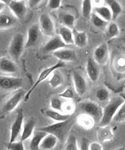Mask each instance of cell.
Returning <instances> with one entry per match:
<instances>
[{
	"instance_id": "6da1fadb",
	"label": "cell",
	"mask_w": 125,
	"mask_h": 150,
	"mask_svg": "<svg viewBox=\"0 0 125 150\" xmlns=\"http://www.w3.org/2000/svg\"><path fill=\"white\" fill-rule=\"evenodd\" d=\"M74 123V120L70 118L69 120L65 122L53 123V124L47 125V126L38 128V130L54 135L55 137H56L59 141L63 143V142H65V140H67L69 131L72 128Z\"/></svg>"
},
{
	"instance_id": "7a4b0ae2",
	"label": "cell",
	"mask_w": 125,
	"mask_h": 150,
	"mask_svg": "<svg viewBox=\"0 0 125 150\" xmlns=\"http://www.w3.org/2000/svg\"><path fill=\"white\" fill-rule=\"evenodd\" d=\"M124 103V100L120 96L113 98L108 102V104L103 108V116L99 126H107L112 122L113 117L118 110Z\"/></svg>"
},
{
	"instance_id": "3957f363",
	"label": "cell",
	"mask_w": 125,
	"mask_h": 150,
	"mask_svg": "<svg viewBox=\"0 0 125 150\" xmlns=\"http://www.w3.org/2000/svg\"><path fill=\"white\" fill-rule=\"evenodd\" d=\"M78 106L79 109L83 111V113L91 116L96 122H100L103 116V108L98 103L87 100L80 102Z\"/></svg>"
},
{
	"instance_id": "277c9868",
	"label": "cell",
	"mask_w": 125,
	"mask_h": 150,
	"mask_svg": "<svg viewBox=\"0 0 125 150\" xmlns=\"http://www.w3.org/2000/svg\"><path fill=\"white\" fill-rule=\"evenodd\" d=\"M24 37L22 33L14 35L9 45L8 53L13 59L18 60L24 50Z\"/></svg>"
},
{
	"instance_id": "5b68a950",
	"label": "cell",
	"mask_w": 125,
	"mask_h": 150,
	"mask_svg": "<svg viewBox=\"0 0 125 150\" xmlns=\"http://www.w3.org/2000/svg\"><path fill=\"white\" fill-rule=\"evenodd\" d=\"M65 66V62H63L62 61H59L58 62L55 63V65H52V66L44 69V70L43 71L41 72V73L39 74V76H38V79H37L36 80V82L34 83V85L32 86V87L31 89H29V92L26 94V96H25V98H24L25 101H27L28 100H29V98H30V96H31L32 92L34 91V89H35V88H36L40 83H42L44 80H45L47 77H49V76H50V74H52V73H53V71H55V70H58V69H59V68H63V67Z\"/></svg>"
},
{
	"instance_id": "8992f818",
	"label": "cell",
	"mask_w": 125,
	"mask_h": 150,
	"mask_svg": "<svg viewBox=\"0 0 125 150\" xmlns=\"http://www.w3.org/2000/svg\"><path fill=\"white\" fill-rule=\"evenodd\" d=\"M23 122H24V114L22 109L17 110V116L13 122L12 125L11 127L10 139H9L8 144L14 143L17 140V137L19 136L21 131L23 127Z\"/></svg>"
},
{
	"instance_id": "52a82bcc",
	"label": "cell",
	"mask_w": 125,
	"mask_h": 150,
	"mask_svg": "<svg viewBox=\"0 0 125 150\" xmlns=\"http://www.w3.org/2000/svg\"><path fill=\"white\" fill-rule=\"evenodd\" d=\"M23 81L20 77L0 76V89L2 90H17L21 89Z\"/></svg>"
},
{
	"instance_id": "ba28073f",
	"label": "cell",
	"mask_w": 125,
	"mask_h": 150,
	"mask_svg": "<svg viewBox=\"0 0 125 150\" xmlns=\"http://www.w3.org/2000/svg\"><path fill=\"white\" fill-rule=\"evenodd\" d=\"M93 59L99 65H105L110 59V50L106 43H102L94 50Z\"/></svg>"
},
{
	"instance_id": "9c48e42d",
	"label": "cell",
	"mask_w": 125,
	"mask_h": 150,
	"mask_svg": "<svg viewBox=\"0 0 125 150\" xmlns=\"http://www.w3.org/2000/svg\"><path fill=\"white\" fill-rule=\"evenodd\" d=\"M39 23L41 33H43L44 35L48 36V37L52 38L55 36L54 23L51 17L48 14H43L40 16Z\"/></svg>"
},
{
	"instance_id": "30bf717a",
	"label": "cell",
	"mask_w": 125,
	"mask_h": 150,
	"mask_svg": "<svg viewBox=\"0 0 125 150\" xmlns=\"http://www.w3.org/2000/svg\"><path fill=\"white\" fill-rule=\"evenodd\" d=\"M25 91L22 89H19L16 90L11 97L9 98L5 102L3 107V110L6 112H9L16 109L18 104L21 101L22 98H25Z\"/></svg>"
},
{
	"instance_id": "8fae6325",
	"label": "cell",
	"mask_w": 125,
	"mask_h": 150,
	"mask_svg": "<svg viewBox=\"0 0 125 150\" xmlns=\"http://www.w3.org/2000/svg\"><path fill=\"white\" fill-rule=\"evenodd\" d=\"M8 7L14 17L20 20L24 18L27 12L26 3L22 0H11Z\"/></svg>"
},
{
	"instance_id": "7c38bea8",
	"label": "cell",
	"mask_w": 125,
	"mask_h": 150,
	"mask_svg": "<svg viewBox=\"0 0 125 150\" xmlns=\"http://www.w3.org/2000/svg\"><path fill=\"white\" fill-rule=\"evenodd\" d=\"M67 45L62 41L59 35H55L52 37L46 45L44 46V53H54L61 49L65 48Z\"/></svg>"
},
{
	"instance_id": "4fadbf2b",
	"label": "cell",
	"mask_w": 125,
	"mask_h": 150,
	"mask_svg": "<svg viewBox=\"0 0 125 150\" xmlns=\"http://www.w3.org/2000/svg\"><path fill=\"white\" fill-rule=\"evenodd\" d=\"M41 31L38 24H34L29 28L27 33V39H26L25 47L27 48L36 45L40 40Z\"/></svg>"
},
{
	"instance_id": "5bb4252c",
	"label": "cell",
	"mask_w": 125,
	"mask_h": 150,
	"mask_svg": "<svg viewBox=\"0 0 125 150\" xmlns=\"http://www.w3.org/2000/svg\"><path fill=\"white\" fill-rule=\"evenodd\" d=\"M86 73L88 77L92 82L98 81L100 74V65L94 61L93 58H90L88 59L86 62Z\"/></svg>"
},
{
	"instance_id": "9a60e30c",
	"label": "cell",
	"mask_w": 125,
	"mask_h": 150,
	"mask_svg": "<svg viewBox=\"0 0 125 150\" xmlns=\"http://www.w3.org/2000/svg\"><path fill=\"white\" fill-rule=\"evenodd\" d=\"M72 79L77 93L79 96L84 95L87 89V83L84 77H82V75L78 71H74L72 73Z\"/></svg>"
},
{
	"instance_id": "2e32d148",
	"label": "cell",
	"mask_w": 125,
	"mask_h": 150,
	"mask_svg": "<svg viewBox=\"0 0 125 150\" xmlns=\"http://www.w3.org/2000/svg\"><path fill=\"white\" fill-rule=\"evenodd\" d=\"M53 54L58 59H59V61H62L63 62H76L77 60V52L73 49L63 48V49L54 52Z\"/></svg>"
},
{
	"instance_id": "e0dca14e",
	"label": "cell",
	"mask_w": 125,
	"mask_h": 150,
	"mask_svg": "<svg viewBox=\"0 0 125 150\" xmlns=\"http://www.w3.org/2000/svg\"><path fill=\"white\" fill-rule=\"evenodd\" d=\"M97 138L100 143L110 142L114 138V132L110 125L99 126L97 131Z\"/></svg>"
},
{
	"instance_id": "ac0fdd59",
	"label": "cell",
	"mask_w": 125,
	"mask_h": 150,
	"mask_svg": "<svg viewBox=\"0 0 125 150\" xmlns=\"http://www.w3.org/2000/svg\"><path fill=\"white\" fill-rule=\"evenodd\" d=\"M18 71V67L14 62L7 57L0 58V72L3 74H14Z\"/></svg>"
},
{
	"instance_id": "d6986e66",
	"label": "cell",
	"mask_w": 125,
	"mask_h": 150,
	"mask_svg": "<svg viewBox=\"0 0 125 150\" xmlns=\"http://www.w3.org/2000/svg\"><path fill=\"white\" fill-rule=\"evenodd\" d=\"M77 122L83 129L88 131L94 128L96 122L91 116L85 113H81L77 117Z\"/></svg>"
},
{
	"instance_id": "ffe728a7",
	"label": "cell",
	"mask_w": 125,
	"mask_h": 150,
	"mask_svg": "<svg viewBox=\"0 0 125 150\" xmlns=\"http://www.w3.org/2000/svg\"><path fill=\"white\" fill-rule=\"evenodd\" d=\"M34 126H35V121L33 118L28 120L26 123H24L22 127V131L20 136V141H25L29 138L34 134Z\"/></svg>"
},
{
	"instance_id": "44dd1931",
	"label": "cell",
	"mask_w": 125,
	"mask_h": 150,
	"mask_svg": "<svg viewBox=\"0 0 125 150\" xmlns=\"http://www.w3.org/2000/svg\"><path fill=\"white\" fill-rule=\"evenodd\" d=\"M58 138L54 135L47 134L40 145V149L42 150H52L56 146L58 143Z\"/></svg>"
},
{
	"instance_id": "7402d4cb",
	"label": "cell",
	"mask_w": 125,
	"mask_h": 150,
	"mask_svg": "<svg viewBox=\"0 0 125 150\" xmlns=\"http://www.w3.org/2000/svg\"><path fill=\"white\" fill-rule=\"evenodd\" d=\"M46 134H47V133L38 129L34 131V134H33L32 138L30 142V149L40 150V145H41V141L46 136Z\"/></svg>"
},
{
	"instance_id": "603a6c76",
	"label": "cell",
	"mask_w": 125,
	"mask_h": 150,
	"mask_svg": "<svg viewBox=\"0 0 125 150\" xmlns=\"http://www.w3.org/2000/svg\"><path fill=\"white\" fill-rule=\"evenodd\" d=\"M58 35L62 39V41L67 45H74V33L69 28L66 26H61L58 31Z\"/></svg>"
},
{
	"instance_id": "cb8c5ba5",
	"label": "cell",
	"mask_w": 125,
	"mask_h": 150,
	"mask_svg": "<svg viewBox=\"0 0 125 150\" xmlns=\"http://www.w3.org/2000/svg\"><path fill=\"white\" fill-rule=\"evenodd\" d=\"M94 13H95L97 15L99 16L106 22L110 23L112 21V14L108 6L100 5L98 7H94Z\"/></svg>"
},
{
	"instance_id": "d4e9b609",
	"label": "cell",
	"mask_w": 125,
	"mask_h": 150,
	"mask_svg": "<svg viewBox=\"0 0 125 150\" xmlns=\"http://www.w3.org/2000/svg\"><path fill=\"white\" fill-rule=\"evenodd\" d=\"M112 14V21H115L122 12V7L121 4L116 0H106L105 2Z\"/></svg>"
},
{
	"instance_id": "484cf974",
	"label": "cell",
	"mask_w": 125,
	"mask_h": 150,
	"mask_svg": "<svg viewBox=\"0 0 125 150\" xmlns=\"http://www.w3.org/2000/svg\"><path fill=\"white\" fill-rule=\"evenodd\" d=\"M46 115L47 117L51 119L53 121L56 122H65L66 120H69L70 118V116H67L64 113L58 111L54 110L53 109H49L46 110Z\"/></svg>"
},
{
	"instance_id": "4316f807",
	"label": "cell",
	"mask_w": 125,
	"mask_h": 150,
	"mask_svg": "<svg viewBox=\"0 0 125 150\" xmlns=\"http://www.w3.org/2000/svg\"><path fill=\"white\" fill-rule=\"evenodd\" d=\"M74 45L78 47H85L88 45V35L86 32H74Z\"/></svg>"
},
{
	"instance_id": "83f0119b",
	"label": "cell",
	"mask_w": 125,
	"mask_h": 150,
	"mask_svg": "<svg viewBox=\"0 0 125 150\" xmlns=\"http://www.w3.org/2000/svg\"><path fill=\"white\" fill-rule=\"evenodd\" d=\"M64 83V77L62 72L58 70H55L52 73V76L50 79L49 83L53 89H56Z\"/></svg>"
},
{
	"instance_id": "f1b7e54d",
	"label": "cell",
	"mask_w": 125,
	"mask_h": 150,
	"mask_svg": "<svg viewBox=\"0 0 125 150\" xmlns=\"http://www.w3.org/2000/svg\"><path fill=\"white\" fill-rule=\"evenodd\" d=\"M17 18L14 16L2 14L0 15V28L7 29L11 28L16 23Z\"/></svg>"
},
{
	"instance_id": "f546056e",
	"label": "cell",
	"mask_w": 125,
	"mask_h": 150,
	"mask_svg": "<svg viewBox=\"0 0 125 150\" xmlns=\"http://www.w3.org/2000/svg\"><path fill=\"white\" fill-rule=\"evenodd\" d=\"M120 34V29L118 27V24L114 21H112L107 26V30H106V38L108 39H112L114 38L118 37Z\"/></svg>"
},
{
	"instance_id": "4dcf8cb0",
	"label": "cell",
	"mask_w": 125,
	"mask_h": 150,
	"mask_svg": "<svg viewBox=\"0 0 125 150\" xmlns=\"http://www.w3.org/2000/svg\"><path fill=\"white\" fill-rule=\"evenodd\" d=\"M76 108L77 106L72 100H66L64 101L62 105V113L67 116H71L73 113L75 112Z\"/></svg>"
},
{
	"instance_id": "1f68e13d",
	"label": "cell",
	"mask_w": 125,
	"mask_h": 150,
	"mask_svg": "<svg viewBox=\"0 0 125 150\" xmlns=\"http://www.w3.org/2000/svg\"><path fill=\"white\" fill-rule=\"evenodd\" d=\"M61 21H62V23L64 25V26H66V27L69 28L70 29L74 27V25H75V17L72 14H70V13L64 14L62 16Z\"/></svg>"
},
{
	"instance_id": "d6a6232c",
	"label": "cell",
	"mask_w": 125,
	"mask_h": 150,
	"mask_svg": "<svg viewBox=\"0 0 125 150\" xmlns=\"http://www.w3.org/2000/svg\"><path fill=\"white\" fill-rule=\"evenodd\" d=\"M90 20H91V23L94 25V26H96L97 28H99V29H103L105 27H107L109 23L105 21L104 20L100 17L99 16L97 15L95 13H93L91 14V17H90Z\"/></svg>"
},
{
	"instance_id": "836d02e7",
	"label": "cell",
	"mask_w": 125,
	"mask_h": 150,
	"mask_svg": "<svg viewBox=\"0 0 125 150\" xmlns=\"http://www.w3.org/2000/svg\"><path fill=\"white\" fill-rule=\"evenodd\" d=\"M92 11V2L91 0H84L82 2V13L85 18H90Z\"/></svg>"
},
{
	"instance_id": "e575fe53",
	"label": "cell",
	"mask_w": 125,
	"mask_h": 150,
	"mask_svg": "<svg viewBox=\"0 0 125 150\" xmlns=\"http://www.w3.org/2000/svg\"><path fill=\"white\" fill-rule=\"evenodd\" d=\"M63 104L64 101H62V98H60L58 96H54L50 99V107H51V109L54 110L62 112Z\"/></svg>"
},
{
	"instance_id": "d590c367",
	"label": "cell",
	"mask_w": 125,
	"mask_h": 150,
	"mask_svg": "<svg viewBox=\"0 0 125 150\" xmlns=\"http://www.w3.org/2000/svg\"><path fill=\"white\" fill-rule=\"evenodd\" d=\"M112 122L115 123H122L125 122V101L116 112L113 117Z\"/></svg>"
},
{
	"instance_id": "8d00e7d4",
	"label": "cell",
	"mask_w": 125,
	"mask_h": 150,
	"mask_svg": "<svg viewBox=\"0 0 125 150\" xmlns=\"http://www.w3.org/2000/svg\"><path fill=\"white\" fill-rule=\"evenodd\" d=\"M65 150H79V146H78V142L75 137L71 135L67 137Z\"/></svg>"
},
{
	"instance_id": "74e56055",
	"label": "cell",
	"mask_w": 125,
	"mask_h": 150,
	"mask_svg": "<svg viewBox=\"0 0 125 150\" xmlns=\"http://www.w3.org/2000/svg\"><path fill=\"white\" fill-rule=\"evenodd\" d=\"M96 98L101 102L108 101L110 98V92L106 88H100L96 92Z\"/></svg>"
},
{
	"instance_id": "f35d334b",
	"label": "cell",
	"mask_w": 125,
	"mask_h": 150,
	"mask_svg": "<svg viewBox=\"0 0 125 150\" xmlns=\"http://www.w3.org/2000/svg\"><path fill=\"white\" fill-rule=\"evenodd\" d=\"M58 96L66 100H72L74 98V92L71 88H67L62 93L59 94Z\"/></svg>"
},
{
	"instance_id": "ab89813d",
	"label": "cell",
	"mask_w": 125,
	"mask_h": 150,
	"mask_svg": "<svg viewBox=\"0 0 125 150\" xmlns=\"http://www.w3.org/2000/svg\"><path fill=\"white\" fill-rule=\"evenodd\" d=\"M8 149L10 150H25L24 144L22 141H15L14 143L8 144Z\"/></svg>"
},
{
	"instance_id": "60d3db41",
	"label": "cell",
	"mask_w": 125,
	"mask_h": 150,
	"mask_svg": "<svg viewBox=\"0 0 125 150\" xmlns=\"http://www.w3.org/2000/svg\"><path fill=\"white\" fill-rule=\"evenodd\" d=\"M62 5V1L61 0H50L48 1V8L50 10H56L59 8Z\"/></svg>"
},
{
	"instance_id": "b9f144b4",
	"label": "cell",
	"mask_w": 125,
	"mask_h": 150,
	"mask_svg": "<svg viewBox=\"0 0 125 150\" xmlns=\"http://www.w3.org/2000/svg\"><path fill=\"white\" fill-rule=\"evenodd\" d=\"M89 150H103V146L98 142H92L89 145Z\"/></svg>"
},
{
	"instance_id": "7bdbcfd3",
	"label": "cell",
	"mask_w": 125,
	"mask_h": 150,
	"mask_svg": "<svg viewBox=\"0 0 125 150\" xmlns=\"http://www.w3.org/2000/svg\"><path fill=\"white\" fill-rule=\"evenodd\" d=\"M89 145L90 143H89L88 140L87 138H82L79 150H89Z\"/></svg>"
},
{
	"instance_id": "ee69618b",
	"label": "cell",
	"mask_w": 125,
	"mask_h": 150,
	"mask_svg": "<svg viewBox=\"0 0 125 150\" xmlns=\"http://www.w3.org/2000/svg\"><path fill=\"white\" fill-rule=\"evenodd\" d=\"M41 2V1H40V0H32V1H29V6L31 8H34Z\"/></svg>"
},
{
	"instance_id": "f6af8a7d",
	"label": "cell",
	"mask_w": 125,
	"mask_h": 150,
	"mask_svg": "<svg viewBox=\"0 0 125 150\" xmlns=\"http://www.w3.org/2000/svg\"><path fill=\"white\" fill-rule=\"evenodd\" d=\"M6 4L5 3V2L4 1H2V0H0V12L2 11L5 9V8L6 7Z\"/></svg>"
},
{
	"instance_id": "bcb514c9",
	"label": "cell",
	"mask_w": 125,
	"mask_h": 150,
	"mask_svg": "<svg viewBox=\"0 0 125 150\" xmlns=\"http://www.w3.org/2000/svg\"><path fill=\"white\" fill-rule=\"evenodd\" d=\"M119 96H120L122 98H123L124 100V101H125V94L124 93H121L120 95H119Z\"/></svg>"
},
{
	"instance_id": "7dc6e473",
	"label": "cell",
	"mask_w": 125,
	"mask_h": 150,
	"mask_svg": "<svg viewBox=\"0 0 125 150\" xmlns=\"http://www.w3.org/2000/svg\"><path fill=\"white\" fill-rule=\"evenodd\" d=\"M115 150H125V146H121V147H119V148L116 149Z\"/></svg>"
},
{
	"instance_id": "c3c4849f",
	"label": "cell",
	"mask_w": 125,
	"mask_h": 150,
	"mask_svg": "<svg viewBox=\"0 0 125 150\" xmlns=\"http://www.w3.org/2000/svg\"><path fill=\"white\" fill-rule=\"evenodd\" d=\"M6 150H10V149H8V148H7V149H6Z\"/></svg>"
},
{
	"instance_id": "681fc988",
	"label": "cell",
	"mask_w": 125,
	"mask_h": 150,
	"mask_svg": "<svg viewBox=\"0 0 125 150\" xmlns=\"http://www.w3.org/2000/svg\"><path fill=\"white\" fill-rule=\"evenodd\" d=\"M124 94H125V93H124Z\"/></svg>"
}]
</instances>
